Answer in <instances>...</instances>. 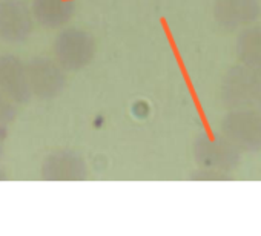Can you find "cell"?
Masks as SVG:
<instances>
[{
  "label": "cell",
  "instance_id": "obj_10",
  "mask_svg": "<svg viewBox=\"0 0 261 236\" xmlns=\"http://www.w3.org/2000/svg\"><path fill=\"white\" fill-rule=\"evenodd\" d=\"M235 51L240 63L261 74V26H246L238 33Z\"/></svg>",
  "mask_w": 261,
  "mask_h": 236
},
{
  "label": "cell",
  "instance_id": "obj_11",
  "mask_svg": "<svg viewBox=\"0 0 261 236\" xmlns=\"http://www.w3.org/2000/svg\"><path fill=\"white\" fill-rule=\"evenodd\" d=\"M17 103L13 101L5 92L0 91V128L8 126L14 122L17 115Z\"/></svg>",
  "mask_w": 261,
  "mask_h": 236
},
{
  "label": "cell",
  "instance_id": "obj_1",
  "mask_svg": "<svg viewBox=\"0 0 261 236\" xmlns=\"http://www.w3.org/2000/svg\"><path fill=\"white\" fill-rule=\"evenodd\" d=\"M221 103L230 110L261 112V74L243 65L232 68L223 78Z\"/></svg>",
  "mask_w": 261,
  "mask_h": 236
},
{
  "label": "cell",
  "instance_id": "obj_4",
  "mask_svg": "<svg viewBox=\"0 0 261 236\" xmlns=\"http://www.w3.org/2000/svg\"><path fill=\"white\" fill-rule=\"evenodd\" d=\"M66 71L48 57H34L28 62L31 94L40 100L57 97L66 86Z\"/></svg>",
  "mask_w": 261,
  "mask_h": 236
},
{
  "label": "cell",
  "instance_id": "obj_7",
  "mask_svg": "<svg viewBox=\"0 0 261 236\" xmlns=\"http://www.w3.org/2000/svg\"><path fill=\"white\" fill-rule=\"evenodd\" d=\"M0 91L17 104H25L31 98L28 63L16 55H0Z\"/></svg>",
  "mask_w": 261,
  "mask_h": 236
},
{
  "label": "cell",
  "instance_id": "obj_5",
  "mask_svg": "<svg viewBox=\"0 0 261 236\" xmlns=\"http://www.w3.org/2000/svg\"><path fill=\"white\" fill-rule=\"evenodd\" d=\"M33 29V10L23 0H0V39L11 45L23 43Z\"/></svg>",
  "mask_w": 261,
  "mask_h": 236
},
{
  "label": "cell",
  "instance_id": "obj_2",
  "mask_svg": "<svg viewBox=\"0 0 261 236\" xmlns=\"http://www.w3.org/2000/svg\"><path fill=\"white\" fill-rule=\"evenodd\" d=\"M97 51L95 39L83 29H63L53 43V57L65 71H80L88 66Z\"/></svg>",
  "mask_w": 261,
  "mask_h": 236
},
{
  "label": "cell",
  "instance_id": "obj_3",
  "mask_svg": "<svg viewBox=\"0 0 261 236\" xmlns=\"http://www.w3.org/2000/svg\"><path fill=\"white\" fill-rule=\"evenodd\" d=\"M223 138L235 151L261 149V112L232 110L220 125Z\"/></svg>",
  "mask_w": 261,
  "mask_h": 236
},
{
  "label": "cell",
  "instance_id": "obj_12",
  "mask_svg": "<svg viewBox=\"0 0 261 236\" xmlns=\"http://www.w3.org/2000/svg\"><path fill=\"white\" fill-rule=\"evenodd\" d=\"M2 149H4V140H2V135H0V155H2Z\"/></svg>",
  "mask_w": 261,
  "mask_h": 236
},
{
  "label": "cell",
  "instance_id": "obj_6",
  "mask_svg": "<svg viewBox=\"0 0 261 236\" xmlns=\"http://www.w3.org/2000/svg\"><path fill=\"white\" fill-rule=\"evenodd\" d=\"M214 19L224 31H237L250 26L261 13L258 0H215Z\"/></svg>",
  "mask_w": 261,
  "mask_h": 236
},
{
  "label": "cell",
  "instance_id": "obj_8",
  "mask_svg": "<svg viewBox=\"0 0 261 236\" xmlns=\"http://www.w3.org/2000/svg\"><path fill=\"white\" fill-rule=\"evenodd\" d=\"M42 178L51 181H75L86 178L88 169L85 161L71 152H56L45 158L42 169Z\"/></svg>",
  "mask_w": 261,
  "mask_h": 236
},
{
  "label": "cell",
  "instance_id": "obj_9",
  "mask_svg": "<svg viewBox=\"0 0 261 236\" xmlns=\"http://www.w3.org/2000/svg\"><path fill=\"white\" fill-rule=\"evenodd\" d=\"M74 0H34V20L46 29H57L65 26L74 16Z\"/></svg>",
  "mask_w": 261,
  "mask_h": 236
}]
</instances>
